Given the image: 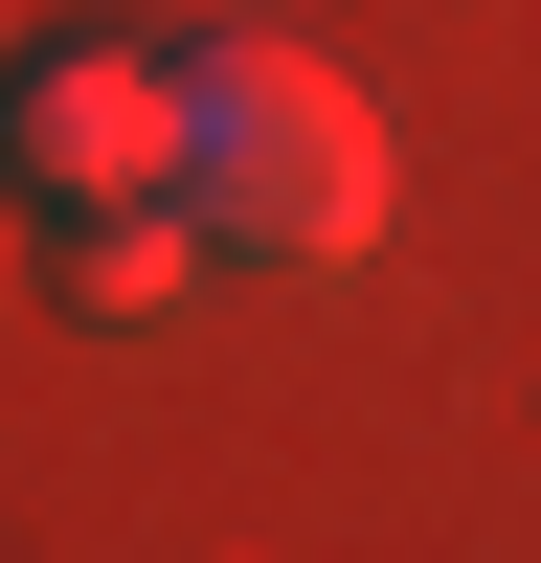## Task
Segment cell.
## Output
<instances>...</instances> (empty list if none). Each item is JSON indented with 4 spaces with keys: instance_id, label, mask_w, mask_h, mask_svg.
<instances>
[{
    "instance_id": "3957f363",
    "label": "cell",
    "mask_w": 541,
    "mask_h": 563,
    "mask_svg": "<svg viewBox=\"0 0 541 563\" xmlns=\"http://www.w3.org/2000/svg\"><path fill=\"white\" fill-rule=\"evenodd\" d=\"M45 271H68V316H158L180 271H203V225H180V180H158V203H68Z\"/></svg>"
},
{
    "instance_id": "7a4b0ae2",
    "label": "cell",
    "mask_w": 541,
    "mask_h": 563,
    "mask_svg": "<svg viewBox=\"0 0 541 563\" xmlns=\"http://www.w3.org/2000/svg\"><path fill=\"white\" fill-rule=\"evenodd\" d=\"M158 158H180V45H135V23H45L23 68H0V203H158Z\"/></svg>"
},
{
    "instance_id": "6da1fadb",
    "label": "cell",
    "mask_w": 541,
    "mask_h": 563,
    "mask_svg": "<svg viewBox=\"0 0 541 563\" xmlns=\"http://www.w3.org/2000/svg\"><path fill=\"white\" fill-rule=\"evenodd\" d=\"M180 225H203L225 271H361L384 249V203H406V158H384V113H361L316 45H270V23H225V45H180Z\"/></svg>"
}]
</instances>
